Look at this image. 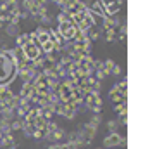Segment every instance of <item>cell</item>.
<instances>
[]
</instances>
